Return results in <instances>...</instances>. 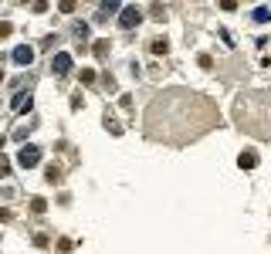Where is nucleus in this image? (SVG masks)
Returning <instances> with one entry per match:
<instances>
[{
  "instance_id": "obj_7",
  "label": "nucleus",
  "mask_w": 271,
  "mask_h": 254,
  "mask_svg": "<svg viewBox=\"0 0 271 254\" xmlns=\"http://www.w3.org/2000/svg\"><path fill=\"white\" fill-rule=\"evenodd\" d=\"M251 20H258V24H265V20H271V10H268V7H254Z\"/></svg>"
},
{
  "instance_id": "obj_2",
  "label": "nucleus",
  "mask_w": 271,
  "mask_h": 254,
  "mask_svg": "<svg viewBox=\"0 0 271 254\" xmlns=\"http://www.w3.org/2000/svg\"><path fill=\"white\" fill-rule=\"evenodd\" d=\"M51 71H55V75H68V71H71V55H68V51H58V55L51 58Z\"/></svg>"
},
{
  "instance_id": "obj_15",
  "label": "nucleus",
  "mask_w": 271,
  "mask_h": 254,
  "mask_svg": "<svg viewBox=\"0 0 271 254\" xmlns=\"http://www.w3.org/2000/svg\"><path fill=\"white\" fill-rule=\"evenodd\" d=\"M7 170H10V163H7V159L0 156V176H7Z\"/></svg>"
},
{
  "instance_id": "obj_5",
  "label": "nucleus",
  "mask_w": 271,
  "mask_h": 254,
  "mask_svg": "<svg viewBox=\"0 0 271 254\" xmlns=\"http://www.w3.org/2000/svg\"><path fill=\"white\" fill-rule=\"evenodd\" d=\"M237 166H241V170H254V166H258V153H254V149H244V153L237 156Z\"/></svg>"
},
{
  "instance_id": "obj_3",
  "label": "nucleus",
  "mask_w": 271,
  "mask_h": 254,
  "mask_svg": "<svg viewBox=\"0 0 271 254\" xmlns=\"http://www.w3.org/2000/svg\"><path fill=\"white\" fill-rule=\"evenodd\" d=\"M139 20H142V10H139V7H126V10H122V17H119V24H122L126 31H133Z\"/></svg>"
},
{
  "instance_id": "obj_10",
  "label": "nucleus",
  "mask_w": 271,
  "mask_h": 254,
  "mask_svg": "<svg viewBox=\"0 0 271 254\" xmlns=\"http://www.w3.org/2000/svg\"><path fill=\"white\" fill-rule=\"evenodd\" d=\"M78 78L85 81V85H92V81H95V71H92V68H81V75H78Z\"/></svg>"
},
{
  "instance_id": "obj_14",
  "label": "nucleus",
  "mask_w": 271,
  "mask_h": 254,
  "mask_svg": "<svg viewBox=\"0 0 271 254\" xmlns=\"http://www.w3.org/2000/svg\"><path fill=\"white\" fill-rule=\"evenodd\" d=\"M58 176H61V170H58V166H48V180H51V183H55Z\"/></svg>"
},
{
  "instance_id": "obj_6",
  "label": "nucleus",
  "mask_w": 271,
  "mask_h": 254,
  "mask_svg": "<svg viewBox=\"0 0 271 254\" xmlns=\"http://www.w3.org/2000/svg\"><path fill=\"white\" fill-rule=\"evenodd\" d=\"M31 102H34V98H31V92H27V95L20 92V95L14 98V112H27V109H31Z\"/></svg>"
},
{
  "instance_id": "obj_4",
  "label": "nucleus",
  "mask_w": 271,
  "mask_h": 254,
  "mask_svg": "<svg viewBox=\"0 0 271 254\" xmlns=\"http://www.w3.org/2000/svg\"><path fill=\"white\" fill-rule=\"evenodd\" d=\"M34 61V48H14V64H31Z\"/></svg>"
},
{
  "instance_id": "obj_11",
  "label": "nucleus",
  "mask_w": 271,
  "mask_h": 254,
  "mask_svg": "<svg viewBox=\"0 0 271 254\" xmlns=\"http://www.w3.org/2000/svg\"><path fill=\"white\" fill-rule=\"evenodd\" d=\"M109 132H112V136H122V126H119L116 119H109Z\"/></svg>"
},
{
  "instance_id": "obj_9",
  "label": "nucleus",
  "mask_w": 271,
  "mask_h": 254,
  "mask_svg": "<svg viewBox=\"0 0 271 254\" xmlns=\"http://www.w3.org/2000/svg\"><path fill=\"white\" fill-rule=\"evenodd\" d=\"M31 210H34V214H44V210H48V200L34 196V200H31Z\"/></svg>"
},
{
  "instance_id": "obj_1",
  "label": "nucleus",
  "mask_w": 271,
  "mask_h": 254,
  "mask_svg": "<svg viewBox=\"0 0 271 254\" xmlns=\"http://www.w3.org/2000/svg\"><path fill=\"white\" fill-rule=\"evenodd\" d=\"M41 163V149L38 146H20V153H17V166L20 170H34Z\"/></svg>"
},
{
  "instance_id": "obj_8",
  "label": "nucleus",
  "mask_w": 271,
  "mask_h": 254,
  "mask_svg": "<svg viewBox=\"0 0 271 254\" xmlns=\"http://www.w3.org/2000/svg\"><path fill=\"white\" fill-rule=\"evenodd\" d=\"M166 48H170V44H166L163 38H156L153 44H149V51H153V55H166Z\"/></svg>"
},
{
  "instance_id": "obj_12",
  "label": "nucleus",
  "mask_w": 271,
  "mask_h": 254,
  "mask_svg": "<svg viewBox=\"0 0 271 254\" xmlns=\"http://www.w3.org/2000/svg\"><path fill=\"white\" fill-rule=\"evenodd\" d=\"M197 61H200V68H213V58H210V55H200Z\"/></svg>"
},
{
  "instance_id": "obj_13",
  "label": "nucleus",
  "mask_w": 271,
  "mask_h": 254,
  "mask_svg": "<svg viewBox=\"0 0 271 254\" xmlns=\"http://www.w3.org/2000/svg\"><path fill=\"white\" fill-rule=\"evenodd\" d=\"M71 248H75V241H68V237H65V241H58V251H71Z\"/></svg>"
}]
</instances>
